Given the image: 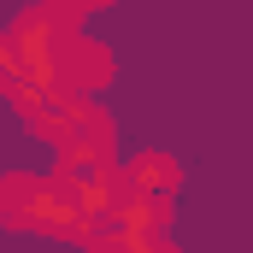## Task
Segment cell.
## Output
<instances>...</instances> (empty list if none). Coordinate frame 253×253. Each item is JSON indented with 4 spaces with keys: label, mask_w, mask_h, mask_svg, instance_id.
I'll use <instances>...</instances> for the list:
<instances>
[{
    "label": "cell",
    "mask_w": 253,
    "mask_h": 253,
    "mask_svg": "<svg viewBox=\"0 0 253 253\" xmlns=\"http://www.w3.org/2000/svg\"><path fill=\"white\" fill-rule=\"evenodd\" d=\"M0 218L12 230H36V236H53V242H94L100 224L77 206V194L65 189V177H24L12 171L0 183Z\"/></svg>",
    "instance_id": "cell-1"
},
{
    "label": "cell",
    "mask_w": 253,
    "mask_h": 253,
    "mask_svg": "<svg viewBox=\"0 0 253 253\" xmlns=\"http://www.w3.org/2000/svg\"><path fill=\"white\" fill-rule=\"evenodd\" d=\"M129 183H135L141 194H177L183 171H177V159H171V153H135V165H129Z\"/></svg>",
    "instance_id": "cell-6"
},
{
    "label": "cell",
    "mask_w": 253,
    "mask_h": 253,
    "mask_svg": "<svg viewBox=\"0 0 253 253\" xmlns=\"http://www.w3.org/2000/svg\"><path fill=\"white\" fill-rule=\"evenodd\" d=\"M112 147H118V129L100 106H83L77 124L59 135V165H112Z\"/></svg>",
    "instance_id": "cell-4"
},
{
    "label": "cell",
    "mask_w": 253,
    "mask_h": 253,
    "mask_svg": "<svg viewBox=\"0 0 253 253\" xmlns=\"http://www.w3.org/2000/svg\"><path fill=\"white\" fill-rule=\"evenodd\" d=\"M165 224H171V194H129L124 218L112 224V230H124V236H141V242H165Z\"/></svg>",
    "instance_id": "cell-5"
},
{
    "label": "cell",
    "mask_w": 253,
    "mask_h": 253,
    "mask_svg": "<svg viewBox=\"0 0 253 253\" xmlns=\"http://www.w3.org/2000/svg\"><path fill=\"white\" fill-rule=\"evenodd\" d=\"M59 177H65V189L77 194V206H83L94 224H106V230L124 218L129 194H135L124 165H59Z\"/></svg>",
    "instance_id": "cell-2"
},
{
    "label": "cell",
    "mask_w": 253,
    "mask_h": 253,
    "mask_svg": "<svg viewBox=\"0 0 253 253\" xmlns=\"http://www.w3.org/2000/svg\"><path fill=\"white\" fill-rule=\"evenodd\" d=\"M42 6H47L59 24H71V30H77V18H88L94 6H112V0H42Z\"/></svg>",
    "instance_id": "cell-7"
},
{
    "label": "cell",
    "mask_w": 253,
    "mask_h": 253,
    "mask_svg": "<svg viewBox=\"0 0 253 253\" xmlns=\"http://www.w3.org/2000/svg\"><path fill=\"white\" fill-rule=\"evenodd\" d=\"M112 83V47H100V42H88V36H65L59 47V88H71V94H94V88H106Z\"/></svg>",
    "instance_id": "cell-3"
},
{
    "label": "cell",
    "mask_w": 253,
    "mask_h": 253,
    "mask_svg": "<svg viewBox=\"0 0 253 253\" xmlns=\"http://www.w3.org/2000/svg\"><path fill=\"white\" fill-rule=\"evenodd\" d=\"M159 253H177V248H171V242H165V248H159Z\"/></svg>",
    "instance_id": "cell-8"
}]
</instances>
